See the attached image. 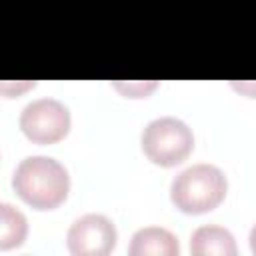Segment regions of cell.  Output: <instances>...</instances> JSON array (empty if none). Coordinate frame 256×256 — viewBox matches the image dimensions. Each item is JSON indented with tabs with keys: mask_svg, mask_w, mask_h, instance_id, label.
<instances>
[{
	"mask_svg": "<svg viewBox=\"0 0 256 256\" xmlns=\"http://www.w3.org/2000/svg\"><path fill=\"white\" fill-rule=\"evenodd\" d=\"M12 188L32 208L52 210L66 200L70 178L58 160L50 156H28L16 166Z\"/></svg>",
	"mask_w": 256,
	"mask_h": 256,
	"instance_id": "cell-1",
	"label": "cell"
},
{
	"mask_svg": "<svg viewBox=\"0 0 256 256\" xmlns=\"http://www.w3.org/2000/svg\"><path fill=\"white\" fill-rule=\"evenodd\" d=\"M226 176L212 164H194L182 170L170 186L174 206L186 214H202L214 210L226 196Z\"/></svg>",
	"mask_w": 256,
	"mask_h": 256,
	"instance_id": "cell-2",
	"label": "cell"
},
{
	"mask_svg": "<svg viewBox=\"0 0 256 256\" xmlns=\"http://www.w3.org/2000/svg\"><path fill=\"white\" fill-rule=\"evenodd\" d=\"M194 148L192 130L174 116H162L146 124L142 132V150L154 164L176 166L188 158Z\"/></svg>",
	"mask_w": 256,
	"mask_h": 256,
	"instance_id": "cell-3",
	"label": "cell"
},
{
	"mask_svg": "<svg viewBox=\"0 0 256 256\" xmlns=\"http://www.w3.org/2000/svg\"><path fill=\"white\" fill-rule=\"evenodd\" d=\"M20 128L26 138L36 144H54L68 134L70 112L60 100L38 98L24 106Z\"/></svg>",
	"mask_w": 256,
	"mask_h": 256,
	"instance_id": "cell-4",
	"label": "cell"
},
{
	"mask_svg": "<svg viewBox=\"0 0 256 256\" xmlns=\"http://www.w3.org/2000/svg\"><path fill=\"white\" fill-rule=\"evenodd\" d=\"M66 240L74 256H106L116 246V228L102 214H84L74 220Z\"/></svg>",
	"mask_w": 256,
	"mask_h": 256,
	"instance_id": "cell-5",
	"label": "cell"
},
{
	"mask_svg": "<svg viewBox=\"0 0 256 256\" xmlns=\"http://www.w3.org/2000/svg\"><path fill=\"white\" fill-rule=\"evenodd\" d=\"M128 254L130 256H176L178 240L166 228L146 226L132 236Z\"/></svg>",
	"mask_w": 256,
	"mask_h": 256,
	"instance_id": "cell-6",
	"label": "cell"
},
{
	"mask_svg": "<svg viewBox=\"0 0 256 256\" xmlns=\"http://www.w3.org/2000/svg\"><path fill=\"white\" fill-rule=\"evenodd\" d=\"M190 252L196 256H236L238 248L230 230L222 226H200L190 238Z\"/></svg>",
	"mask_w": 256,
	"mask_h": 256,
	"instance_id": "cell-7",
	"label": "cell"
},
{
	"mask_svg": "<svg viewBox=\"0 0 256 256\" xmlns=\"http://www.w3.org/2000/svg\"><path fill=\"white\" fill-rule=\"evenodd\" d=\"M26 216L12 204L0 202V250H10L26 240Z\"/></svg>",
	"mask_w": 256,
	"mask_h": 256,
	"instance_id": "cell-8",
	"label": "cell"
},
{
	"mask_svg": "<svg viewBox=\"0 0 256 256\" xmlns=\"http://www.w3.org/2000/svg\"><path fill=\"white\" fill-rule=\"evenodd\" d=\"M36 82H0V94H6V96H16L28 88H34Z\"/></svg>",
	"mask_w": 256,
	"mask_h": 256,
	"instance_id": "cell-9",
	"label": "cell"
},
{
	"mask_svg": "<svg viewBox=\"0 0 256 256\" xmlns=\"http://www.w3.org/2000/svg\"><path fill=\"white\" fill-rule=\"evenodd\" d=\"M154 86H156L154 82H152V84H148V86H144V84H128V86H122V84H116V88H118V90H124V92H126L128 96H134V90H142V92L146 94V92H148V90H152Z\"/></svg>",
	"mask_w": 256,
	"mask_h": 256,
	"instance_id": "cell-10",
	"label": "cell"
}]
</instances>
